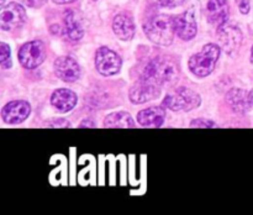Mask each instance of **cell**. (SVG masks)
I'll return each mask as SVG.
<instances>
[{"label": "cell", "mask_w": 253, "mask_h": 215, "mask_svg": "<svg viewBox=\"0 0 253 215\" xmlns=\"http://www.w3.org/2000/svg\"><path fill=\"white\" fill-rule=\"evenodd\" d=\"M166 119V110L162 106H151L137 114V121L143 128H160Z\"/></svg>", "instance_id": "16"}, {"label": "cell", "mask_w": 253, "mask_h": 215, "mask_svg": "<svg viewBox=\"0 0 253 215\" xmlns=\"http://www.w3.org/2000/svg\"><path fill=\"white\" fill-rule=\"evenodd\" d=\"M179 77V69L174 61L167 57H156L146 64L141 78L162 86L173 84Z\"/></svg>", "instance_id": "1"}, {"label": "cell", "mask_w": 253, "mask_h": 215, "mask_svg": "<svg viewBox=\"0 0 253 215\" xmlns=\"http://www.w3.org/2000/svg\"><path fill=\"white\" fill-rule=\"evenodd\" d=\"M104 126L113 129H128L135 128L136 125L130 114L126 113V111H118V113H113L106 116L105 120H104Z\"/></svg>", "instance_id": "19"}, {"label": "cell", "mask_w": 253, "mask_h": 215, "mask_svg": "<svg viewBox=\"0 0 253 215\" xmlns=\"http://www.w3.org/2000/svg\"><path fill=\"white\" fill-rule=\"evenodd\" d=\"M184 0H158V2L161 4V6L163 7H175L178 5H180Z\"/></svg>", "instance_id": "24"}, {"label": "cell", "mask_w": 253, "mask_h": 215, "mask_svg": "<svg viewBox=\"0 0 253 215\" xmlns=\"http://www.w3.org/2000/svg\"><path fill=\"white\" fill-rule=\"evenodd\" d=\"M54 73L64 82H76L81 77V68L72 57H59L54 61Z\"/></svg>", "instance_id": "12"}, {"label": "cell", "mask_w": 253, "mask_h": 215, "mask_svg": "<svg viewBox=\"0 0 253 215\" xmlns=\"http://www.w3.org/2000/svg\"><path fill=\"white\" fill-rule=\"evenodd\" d=\"M26 11L24 6L16 2L4 5L0 15V27L5 31H15L24 25Z\"/></svg>", "instance_id": "8"}, {"label": "cell", "mask_w": 253, "mask_h": 215, "mask_svg": "<svg viewBox=\"0 0 253 215\" xmlns=\"http://www.w3.org/2000/svg\"><path fill=\"white\" fill-rule=\"evenodd\" d=\"M20 1L29 7H41L46 4L47 0H20Z\"/></svg>", "instance_id": "22"}, {"label": "cell", "mask_w": 253, "mask_h": 215, "mask_svg": "<svg viewBox=\"0 0 253 215\" xmlns=\"http://www.w3.org/2000/svg\"><path fill=\"white\" fill-rule=\"evenodd\" d=\"M220 46L208 43L199 53H195L189 59V69L198 77H207L215 69L220 57Z\"/></svg>", "instance_id": "3"}, {"label": "cell", "mask_w": 253, "mask_h": 215, "mask_svg": "<svg viewBox=\"0 0 253 215\" xmlns=\"http://www.w3.org/2000/svg\"><path fill=\"white\" fill-rule=\"evenodd\" d=\"M31 113V106L25 100H14L7 103L1 110V118L6 124H20L26 120Z\"/></svg>", "instance_id": "10"}, {"label": "cell", "mask_w": 253, "mask_h": 215, "mask_svg": "<svg viewBox=\"0 0 253 215\" xmlns=\"http://www.w3.org/2000/svg\"><path fill=\"white\" fill-rule=\"evenodd\" d=\"M207 15L210 24L219 27L229 19V4L227 0H209L207 5Z\"/></svg>", "instance_id": "15"}, {"label": "cell", "mask_w": 253, "mask_h": 215, "mask_svg": "<svg viewBox=\"0 0 253 215\" xmlns=\"http://www.w3.org/2000/svg\"><path fill=\"white\" fill-rule=\"evenodd\" d=\"M202 103V98L194 90L185 86H180L173 94H169L163 100V105L173 111H189L198 108Z\"/></svg>", "instance_id": "4"}, {"label": "cell", "mask_w": 253, "mask_h": 215, "mask_svg": "<svg viewBox=\"0 0 253 215\" xmlns=\"http://www.w3.org/2000/svg\"><path fill=\"white\" fill-rule=\"evenodd\" d=\"M79 126L81 128H86V126H89V128H95V124H94L93 120H84Z\"/></svg>", "instance_id": "25"}, {"label": "cell", "mask_w": 253, "mask_h": 215, "mask_svg": "<svg viewBox=\"0 0 253 215\" xmlns=\"http://www.w3.org/2000/svg\"><path fill=\"white\" fill-rule=\"evenodd\" d=\"M121 62L120 56L113 49L108 48V47H100L96 51L95 56V67L98 72L103 76H114V74L119 73L121 69Z\"/></svg>", "instance_id": "7"}, {"label": "cell", "mask_w": 253, "mask_h": 215, "mask_svg": "<svg viewBox=\"0 0 253 215\" xmlns=\"http://www.w3.org/2000/svg\"><path fill=\"white\" fill-rule=\"evenodd\" d=\"M143 30L146 36L153 43L158 46H169L175 34L174 17L166 14L156 15L143 25Z\"/></svg>", "instance_id": "2"}, {"label": "cell", "mask_w": 253, "mask_h": 215, "mask_svg": "<svg viewBox=\"0 0 253 215\" xmlns=\"http://www.w3.org/2000/svg\"><path fill=\"white\" fill-rule=\"evenodd\" d=\"M236 1L239 4V9L241 11V14H249L250 9H251V5H250L251 0H236Z\"/></svg>", "instance_id": "23"}, {"label": "cell", "mask_w": 253, "mask_h": 215, "mask_svg": "<svg viewBox=\"0 0 253 215\" xmlns=\"http://www.w3.org/2000/svg\"><path fill=\"white\" fill-rule=\"evenodd\" d=\"M0 59H1L2 68H10L11 67V58H10V47L2 42L0 44Z\"/></svg>", "instance_id": "20"}, {"label": "cell", "mask_w": 253, "mask_h": 215, "mask_svg": "<svg viewBox=\"0 0 253 215\" xmlns=\"http://www.w3.org/2000/svg\"><path fill=\"white\" fill-rule=\"evenodd\" d=\"M190 126L192 128H215V124L214 121L211 120H207V119H195L190 123Z\"/></svg>", "instance_id": "21"}, {"label": "cell", "mask_w": 253, "mask_h": 215, "mask_svg": "<svg viewBox=\"0 0 253 215\" xmlns=\"http://www.w3.org/2000/svg\"><path fill=\"white\" fill-rule=\"evenodd\" d=\"M217 29V41L220 48L224 49L226 53L234 54L240 49L242 43V32L236 25L226 21L220 25Z\"/></svg>", "instance_id": "5"}, {"label": "cell", "mask_w": 253, "mask_h": 215, "mask_svg": "<svg viewBox=\"0 0 253 215\" xmlns=\"http://www.w3.org/2000/svg\"><path fill=\"white\" fill-rule=\"evenodd\" d=\"M51 103L61 113L72 110L77 104V95L71 89L61 88L53 91L51 96Z\"/></svg>", "instance_id": "17"}, {"label": "cell", "mask_w": 253, "mask_h": 215, "mask_svg": "<svg viewBox=\"0 0 253 215\" xmlns=\"http://www.w3.org/2000/svg\"><path fill=\"white\" fill-rule=\"evenodd\" d=\"M113 29L116 36L123 41H130L135 35V24L130 15L119 14L113 21Z\"/></svg>", "instance_id": "18"}, {"label": "cell", "mask_w": 253, "mask_h": 215, "mask_svg": "<svg viewBox=\"0 0 253 215\" xmlns=\"http://www.w3.org/2000/svg\"><path fill=\"white\" fill-rule=\"evenodd\" d=\"M46 57V48L41 41H31L22 44L19 51V61L22 67L35 69L41 66Z\"/></svg>", "instance_id": "6"}, {"label": "cell", "mask_w": 253, "mask_h": 215, "mask_svg": "<svg viewBox=\"0 0 253 215\" xmlns=\"http://www.w3.org/2000/svg\"><path fill=\"white\" fill-rule=\"evenodd\" d=\"M174 29L175 34L184 41H189V40L194 39L198 31V26L197 20H195L192 10L182 12V14L174 17Z\"/></svg>", "instance_id": "11"}, {"label": "cell", "mask_w": 253, "mask_h": 215, "mask_svg": "<svg viewBox=\"0 0 253 215\" xmlns=\"http://www.w3.org/2000/svg\"><path fill=\"white\" fill-rule=\"evenodd\" d=\"M59 31H61V34L66 35L67 39H69L71 41L81 40L83 37L84 30L81 20H79L78 12H76L74 10L64 11L63 24H62V26H59Z\"/></svg>", "instance_id": "13"}, {"label": "cell", "mask_w": 253, "mask_h": 215, "mask_svg": "<svg viewBox=\"0 0 253 215\" xmlns=\"http://www.w3.org/2000/svg\"><path fill=\"white\" fill-rule=\"evenodd\" d=\"M226 101L236 113H245L253 106L251 91L240 88L230 89L226 94Z\"/></svg>", "instance_id": "14"}, {"label": "cell", "mask_w": 253, "mask_h": 215, "mask_svg": "<svg viewBox=\"0 0 253 215\" xmlns=\"http://www.w3.org/2000/svg\"><path fill=\"white\" fill-rule=\"evenodd\" d=\"M52 1L59 5H64V4H71V2L76 1V0H52Z\"/></svg>", "instance_id": "26"}, {"label": "cell", "mask_w": 253, "mask_h": 215, "mask_svg": "<svg viewBox=\"0 0 253 215\" xmlns=\"http://www.w3.org/2000/svg\"><path fill=\"white\" fill-rule=\"evenodd\" d=\"M251 62L253 63V46H252V49H251Z\"/></svg>", "instance_id": "27"}, {"label": "cell", "mask_w": 253, "mask_h": 215, "mask_svg": "<svg viewBox=\"0 0 253 215\" xmlns=\"http://www.w3.org/2000/svg\"><path fill=\"white\" fill-rule=\"evenodd\" d=\"M161 94V86L155 83L141 78L130 89V100L133 104H143L158 98Z\"/></svg>", "instance_id": "9"}]
</instances>
